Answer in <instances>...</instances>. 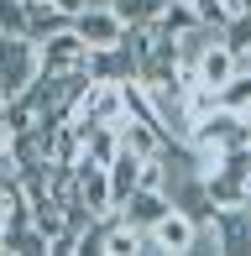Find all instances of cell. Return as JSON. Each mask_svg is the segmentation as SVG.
<instances>
[{
    "label": "cell",
    "mask_w": 251,
    "mask_h": 256,
    "mask_svg": "<svg viewBox=\"0 0 251 256\" xmlns=\"http://www.w3.org/2000/svg\"><path fill=\"white\" fill-rule=\"evenodd\" d=\"M0 251H10V256H52V240L37 230V220H26V225H6Z\"/></svg>",
    "instance_id": "11"
},
{
    "label": "cell",
    "mask_w": 251,
    "mask_h": 256,
    "mask_svg": "<svg viewBox=\"0 0 251 256\" xmlns=\"http://www.w3.org/2000/svg\"><path fill=\"white\" fill-rule=\"evenodd\" d=\"M214 256H251V209H220L210 225Z\"/></svg>",
    "instance_id": "6"
},
{
    "label": "cell",
    "mask_w": 251,
    "mask_h": 256,
    "mask_svg": "<svg viewBox=\"0 0 251 256\" xmlns=\"http://www.w3.org/2000/svg\"><path fill=\"white\" fill-rule=\"evenodd\" d=\"M110 10L120 16L126 32H142V26H157L168 10V0H110Z\"/></svg>",
    "instance_id": "12"
},
{
    "label": "cell",
    "mask_w": 251,
    "mask_h": 256,
    "mask_svg": "<svg viewBox=\"0 0 251 256\" xmlns=\"http://www.w3.org/2000/svg\"><path fill=\"white\" fill-rule=\"evenodd\" d=\"M116 131H120V152H131V157H162L168 152V131L162 126H146V120H116Z\"/></svg>",
    "instance_id": "10"
},
{
    "label": "cell",
    "mask_w": 251,
    "mask_h": 256,
    "mask_svg": "<svg viewBox=\"0 0 251 256\" xmlns=\"http://www.w3.org/2000/svg\"><path fill=\"white\" fill-rule=\"evenodd\" d=\"M146 236H152V246H157V256H188V251H199V236H204V225L199 220H188L184 209H168L162 220H157L152 230H146Z\"/></svg>",
    "instance_id": "2"
},
{
    "label": "cell",
    "mask_w": 251,
    "mask_h": 256,
    "mask_svg": "<svg viewBox=\"0 0 251 256\" xmlns=\"http://www.w3.org/2000/svg\"><path fill=\"white\" fill-rule=\"evenodd\" d=\"M188 6L199 10V21H204V26H220V32H225V21L236 16V10L225 6V0H188Z\"/></svg>",
    "instance_id": "18"
},
{
    "label": "cell",
    "mask_w": 251,
    "mask_h": 256,
    "mask_svg": "<svg viewBox=\"0 0 251 256\" xmlns=\"http://www.w3.org/2000/svg\"><path fill=\"white\" fill-rule=\"evenodd\" d=\"M42 78V42L32 37H0V89H6V100L26 94L32 84Z\"/></svg>",
    "instance_id": "1"
},
{
    "label": "cell",
    "mask_w": 251,
    "mask_h": 256,
    "mask_svg": "<svg viewBox=\"0 0 251 256\" xmlns=\"http://www.w3.org/2000/svg\"><path fill=\"white\" fill-rule=\"evenodd\" d=\"M6 225H10V209H6V199H0V236H6Z\"/></svg>",
    "instance_id": "20"
},
{
    "label": "cell",
    "mask_w": 251,
    "mask_h": 256,
    "mask_svg": "<svg viewBox=\"0 0 251 256\" xmlns=\"http://www.w3.org/2000/svg\"><path fill=\"white\" fill-rule=\"evenodd\" d=\"M188 68H194V78H199L204 89H214V94H220V89L230 84L236 74H241V52H236L225 37H214L210 48L199 52V63H188Z\"/></svg>",
    "instance_id": "4"
},
{
    "label": "cell",
    "mask_w": 251,
    "mask_h": 256,
    "mask_svg": "<svg viewBox=\"0 0 251 256\" xmlns=\"http://www.w3.org/2000/svg\"><path fill=\"white\" fill-rule=\"evenodd\" d=\"M0 256H10V251H0Z\"/></svg>",
    "instance_id": "23"
},
{
    "label": "cell",
    "mask_w": 251,
    "mask_h": 256,
    "mask_svg": "<svg viewBox=\"0 0 251 256\" xmlns=\"http://www.w3.org/2000/svg\"><path fill=\"white\" fill-rule=\"evenodd\" d=\"M74 120H84V126H116V120H126V89L120 84H89V94L78 100Z\"/></svg>",
    "instance_id": "5"
},
{
    "label": "cell",
    "mask_w": 251,
    "mask_h": 256,
    "mask_svg": "<svg viewBox=\"0 0 251 256\" xmlns=\"http://www.w3.org/2000/svg\"><path fill=\"white\" fill-rule=\"evenodd\" d=\"M84 126V120H78ZM84 157L100 162V168H110V162L120 157V131L116 126H84Z\"/></svg>",
    "instance_id": "14"
},
{
    "label": "cell",
    "mask_w": 251,
    "mask_h": 256,
    "mask_svg": "<svg viewBox=\"0 0 251 256\" xmlns=\"http://www.w3.org/2000/svg\"><path fill=\"white\" fill-rule=\"evenodd\" d=\"M78 204L89 220H116V188H110V168L100 162H78Z\"/></svg>",
    "instance_id": "3"
},
{
    "label": "cell",
    "mask_w": 251,
    "mask_h": 256,
    "mask_svg": "<svg viewBox=\"0 0 251 256\" xmlns=\"http://www.w3.org/2000/svg\"><path fill=\"white\" fill-rule=\"evenodd\" d=\"M220 104H225V110H236V115H251V68H241V74L220 89Z\"/></svg>",
    "instance_id": "16"
},
{
    "label": "cell",
    "mask_w": 251,
    "mask_h": 256,
    "mask_svg": "<svg viewBox=\"0 0 251 256\" xmlns=\"http://www.w3.org/2000/svg\"><path fill=\"white\" fill-rule=\"evenodd\" d=\"M142 162H146V157H131V152H120L116 162H110V188H116V214H120V204L131 199L136 188H142Z\"/></svg>",
    "instance_id": "15"
},
{
    "label": "cell",
    "mask_w": 251,
    "mask_h": 256,
    "mask_svg": "<svg viewBox=\"0 0 251 256\" xmlns=\"http://www.w3.org/2000/svg\"><path fill=\"white\" fill-rule=\"evenodd\" d=\"M220 37H225L236 52L246 58V52H251V10H236V16L225 21V32H220Z\"/></svg>",
    "instance_id": "17"
},
{
    "label": "cell",
    "mask_w": 251,
    "mask_h": 256,
    "mask_svg": "<svg viewBox=\"0 0 251 256\" xmlns=\"http://www.w3.org/2000/svg\"><path fill=\"white\" fill-rule=\"evenodd\" d=\"M0 37H6V26H0Z\"/></svg>",
    "instance_id": "22"
},
{
    "label": "cell",
    "mask_w": 251,
    "mask_h": 256,
    "mask_svg": "<svg viewBox=\"0 0 251 256\" xmlns=\"http://www.w3.org/2000/svg\"><path fill=\"white\" fill-rule=\"evenodd\" d=\"M68 26H74L68 10H58L52 0H32V26H26L32 42H48V37H58V32H68Z\"/></svg>",
    "instance_id": "13"
},
{
    "label": "cell",
    "mask_w": 251,
    "mask_h": 256,
    "mask_svg": "<svg viewBox=\"0 0 251 256\" xmlns=\"http://www.w3.org/2000/svg\"><path fill=\"white\" fill-rule=\"evenodd\" d=\"M84 63H89V42L78 37L74 26L42 42V74H78Z\"/></svg>",
    "instance_id": "8"
},
{
    "label": "cell",
    "mask_w": 251,
    "mask_h": 256,
    "mask_svg": "<svg viewBox=\"0 0 251 256\" xmlns=\"http://www.w3.org/2000/svg\"><path fill=\"white\" fill-rule=\"evenodd\" d=\"M168 209H173V194H168V188H136L131 199L120 204L116 220H126V225H136V230H152Z\"/></svg>",
    "instance_id": "9"
},
{
    "label": "cell",
    "mask_w": 251,
    "mask_h": 256,
    "mask_svg": "<svg viewBox=\"0 0 251 256\" xmlns=\"http://www.w3.org/2000/svg\"><path fill=\"white\" fill-rule=\"evenodd\" d=\"M10 146H16V131H10V120L0 115V157H10Z\"/></svg>",
    "instance_id": "19"
},
{
    "label": "cell",
    "mask_w": 251,
    "mask_h": 256,
    "mask_svg": "<svg viewBox=\"0 0 251 256\" xmlns=\"http://www.w3.org/2000/svg\"><path fill=\"white\" fill-rule=\"evenodd\" d=\"M74 32L89 42V48H116V42H126V26H120L116 10H110V0H100V6H89V10H78V16H74Z\"/></svg>",
    "instance_id": "7"
},
{
    "label": "cell",
    "mask_w": 251,
    "mask_h": 256,
    "mask_svg": "<svg viewBox=\"0 0 251 256\" xmlns=\"http://www.w3.org/2000/svg\"><path fill=\"white\" fill-rule=\"evenodd\" d=\"M241 68H251V52H246V58H241Z\"/></svg>",
    "instance_id": "21"
}]
</instances>
